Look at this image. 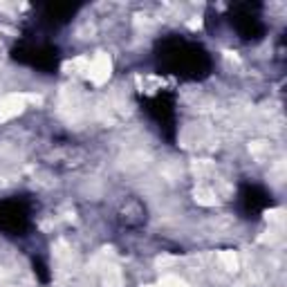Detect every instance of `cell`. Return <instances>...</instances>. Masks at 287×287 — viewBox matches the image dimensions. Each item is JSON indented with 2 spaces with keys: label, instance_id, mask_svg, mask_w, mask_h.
Here are the masks:
<instances>
[{
  "label": "cell",
  "instance_id": "obj_6",
  "mask_svg": "<svg viewBox=\"0 0 287 287\" xmlns=\"http://www.w3.org/2000/svg\"><path fill=\"white\" fill-rule=\"evenodd\" d=\"M159 287H189V283L186 280H182L180 276H164L161 278Z\"/></svg>",
  "mask_w": 287,
  "mask_h": 287
},
{
  "label": "cell",
  "instance_id": "obj_7",
  "mask_svg": "<svg viewBox=\"0 0 287 287\" xmlns=\"http://www.w3.org/2000/svg\"><path fill=\"white\" fill-rule=\"evenodd\" d=\"M249 150L256 153V155H260V153H265V150H267V144H265V142H254V144H249Z\"/></svg>",
  "mask_w": 287,
  "mask_h": 287
},
{
  "label": "cell",
  "instance_id": "obj_3",
  "mask_svg": "<svg viewBox=\"0 0 287 287\" xmlns=\"http://www.w3.org/2000/svg\"><path fill=\"white\" fill-rule=\"evenodd\" d=\"M193 197H195L197 204L202 207H216L218 204V195L213 189H209V186H197L195 191H193Z\"/></svg>",
  "mask_w": 287,
  "mask_h": 287
},
{
  "label": "cell",
  "instance_id": "obj_8",
  "mask_svg": "<svg viewBox=\"0 0 287 287\" xmlns=\"http://www.w3.org/2000/svg\"><path fill=\"white\" fill-rule=\"evenodd\" d=\"M280 218H283V211H280V209H276V211H269L267 213V220L269 222H278Z\"/></svg>",
  "mask_w": 287,
  "mask_h": 287
},
{
  "label": "cell",
  "instance_id": "obj_5",
  "mask_svg": "<svg viewBox=\"0 0 287 287\" xmlns=\"http://www.w3.org/2000/svg\"><path fill=\"white\" fill-rule=\"evenodd\" d=\"M220 263L224 265L227 271H238V267H240L236 252H220Z\"/></svg>",
  "mask_w": 287,
  "mask_h": 287
},
{
  "label": "cell",
  "instance_id": "obj_2",
  "mask_svg": "<svg viewBox=\"0 0 287 287\" xmlns=\"http://www.w3.org/2000/svg\"><path fill=\"white\" fill-rule=\"evenodd\" d=\"M25 108H27V95H18V92L5 95L3 99H0V124L18 117Z\"/></svg>",
  "mask_w": 287,
  "mask_h": 287
},
{
  "label": "cell",
  "instance_id": "obj_1",
  "mask_svg": "<svg viewBox=\"0 0 287 287\" xmlns=\"http://www.w3.org/2000/svg\"><path fill=\"white\" fill-rule=\"evenodd\" d=\"M110 72H112L110 56H108L106 52H99L95 59L88 63L86 74H88V79L95 83V86H101V83H106L108 79H110Z\"/></svg>",
  "mask_w": 287,
  "mask_h": 287
},
{
  "label": "cell",
  "instance_id": "obj_4",
  "mask_svg": "<svg viewBox=\"0 0 287 287\" xmlns=\"http://www.w3.org/2000/svg\"><path fill=\"white\" fill-rule=\"evenodd\" d=\"M124 285V276L117 267H106L103 271V287H121Z\"/></svg>",
  "mask_w": 287,
  "mask_h": 287
},
{
  "label": "cell",
  "instance_id": "obj_10",
  "mask_svg": "<svg viewBox=\"0 0 287 287\" xmlns=\"http://www.w3.org/2000/svg\"><path fill=\"white\" fill-rule=\"evenodd\" d=\"M142 287H155V285H142Z\"/></svg>",
  "mask_w": 287,
  "mask_h": 287
},
{
  "label": "cell",
  "instance_id": "obj_9",
  "mask_svg": "<svg viewBox=\"0 0 287 287\" xmlns=\"http://www.w3.org/2000/svg\"><path fill=\"white\" fill-rule=\"evenodd\" d=\"M189 27L191 29H200L202 27V20L200 18H197V20H189Z\"/></svg>",
  "mask_w": 287,
  "mask_h": 287
}]
</instances>
